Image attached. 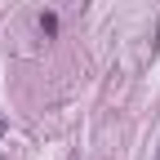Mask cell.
I'll return each instance as SVG.
<instances>
[{"mask_svg": "<svg viewBox=\"0 0 160 160\" xmlns=\"http://www.w3.org/2000/svg\"><path fill=\"white\" fill-rule=\"evenodd\" d=\"M40 31H45V36H58V18L53 13H40Z\"/></svg>", "mask_w": 160, "mask_h": 160, "instance_id": "obj_1", "label": "cell"}, {"mask_svg": "<svg viewBox=\"0 0 160 160\" xmlns=\"http://www.w3.org/2000/svg\"><path fill=\"white\" fill-rule=\"evenodd\" d=\"M156 160H160V147H156Z\"/></svg>", "mask_w": 160, "mask_h": 160, "instance_id": "obj_3", "label": "cell"}, {"mask_svg": "<svg viewBox=\"0 0 160 160\" xmlns=\"http://www.w3.org/2000/svg\"><path fill=\"white\" fill-rule=\"evenodd\" d=\"M0 133H5V120H0Z\"/></svg>", "mask_w": 160, "mask_h": 160, "instance_id": "obj_2", "label": "cell"}]
</instances>
